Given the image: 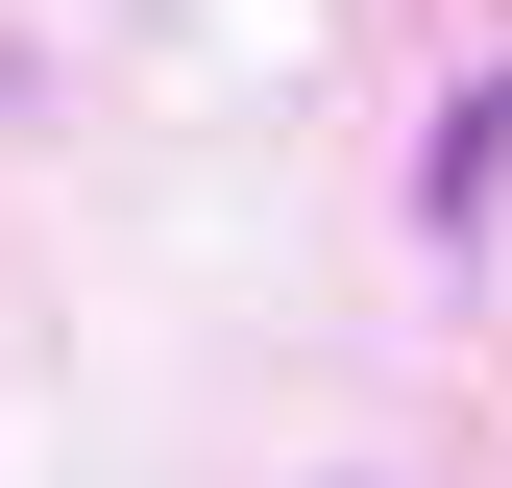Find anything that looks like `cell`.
Masks as SVG:
<instances>
[{"mask_svg": "<svg viewBox=\"0 0 512 488\" xmlns=\"http://www.w3.org/2000/svg\"><path fill=\"white\" fill-rule=\"evenodd\" d=\"M488 171H512V74H464V98H439V171H415V220L464 244V220H488Z\"/></svg>", "mask_w": 512, "mask_h": 488, "instance_id": "cell-1", "label": "cell"}]
</instances>
